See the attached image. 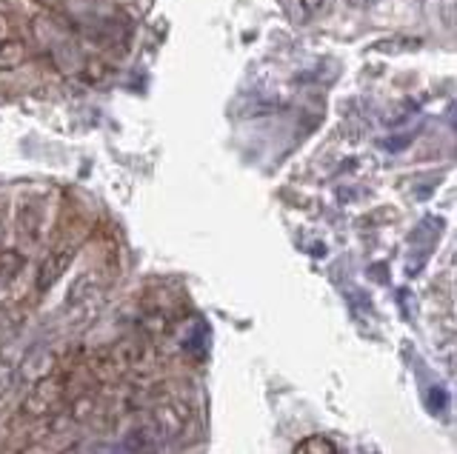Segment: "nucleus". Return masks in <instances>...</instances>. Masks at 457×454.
Masks as SVG:
<instances>
[{
  "mask_svg": "<svg viewBox=\"0 0 457 454\" xmlns=\"http://www.w3.org/2000/svg\"><path fill=\"white\" fill-rule=\"evenodd\" d=\"M9 37H14V26L6 12H0V40H9Z\"/></svg>",
  "mask_w": 457,
  "mask_h": 454,
  "instance_id": "obj_14",
  "label": "nucleus"
},
{
  "mask_svg": "<svg viewBox=\"0 0 457 454\" xmlns=\"http://www.w3.org/2000/svg\"><path fill=\"white\" fill-rule=\"evenodd\" d=\"M26 61H29V49H26L23 40H18V37L0 40V69H4V72L21 69Z\"/></svg>",
  "mask_w": 457,
  "mask_h": 454,
  "instance_id": "obj_8",
  "label": "nucleus"
},
{
  "mask_svg": "<svg viewBox=\"0 0 457 454\" xmlns=\"http://www.w3.org/2000/svg\"><path fill=\"white\" fill-rule=\"evenodd\" d=\"M54 363H57V358H54V351L52 349H37V351H32L26 358V363H23V380H37V377H43V375H49L52 368H54Z\"/></svg>",
  "mask_w": 457,
  "mask_h": 454,
  "instance_id": "obj_7",
  "label": "nucleus"
},
{
  "mask_svg": "<svg viewBox=\"0 0 457 454\" xmlns=\"http://www.w3.org/2000/svg\"><path fill=\"white\" fill-rule=\"evenodd\" d=\"M118 451H120L118 446H109L104 440H89V443H75L63 454H118Z\"/></svg>",
  "mask_w": 457,
  "mask_h": 454,
  "instance_id": "obj_13",
  "label": "nucleus"
},
{
  "mask_svg": "<svg viewBox=\"0 0 457 454\" xmlns=\"http://www.w3.org/2000/svg\"><path fill=\"white\" fill-rule=\"evenodd\" d=\"M104 294H106L104 280L92 272H86L71 283V289L66 294V311L78 323L92 320V315H97L100 303H104Z\"/></svg>",
  "mask_w": 457,
  "mask_h": 454,
  "instance_id": "obj_4",
  "label": "nucleus"
},
{
  "mask_svg": "<svg viewBox=\"0 0 457 454\" xmlns=\"http://www.w3.org/2000/svg\"><path fill=\"white\" fill-rule=\"evenodd\" d=\"M69 377L49 372L37 380H32V389L26 392V397L21 400V417L26 420H43L57 415L66 403H69Z\"/></svg>",
  "mask_w": 457,
  "mask_h": 454,
  "instance_id": "obj_3",
  "label": "nucleus"
},
{
  "mask_svg": "<svg viewBox=\"0 0 457 454\" xmlns=\"http://www.w3.org/2000/svg\"><path fill=\"white\" fill-rule=\"evenodd\" d=\"M292 454H340V449L323 434H309L292 449Z\"/></svg>",
  "mask_w": 457,
  "mask_h": 454,
  "instance_id": "obj_10",
  "label": "nucleus"
},
{
  "mask_svg": "<svg viewBox=\"0 0 457 454\" xmlns=\"http://www.w3.org/2000/svg\"><path fill=\"white\" fill-rule=\"evenodd\" d=\"M192 417H195V411L183 397L154 394L152 400L143 406V415L135 429L126 434L123 446L129 449V454H137V451H152L166 443H175V440H180L186 429H189Z\"/></svg>",
  "mask_w": 457,
  "mask_h": 454,
  "instance_id": "obj_1",
  "label": "nucleus"
},
{
  "mask_svg": "<svg viewBox=\"0 0 457 454\" xmlns=\"http://www.w3.org/2000/svg\"><path fill=\"white\" fill-rule=\"evenodd\" d=\"M92 375L104 383L146 377L157 368V349L146 334H129L92 358Z\"/></svg>",
  "mask_w": 457,
  "mask_h": 454,
  "instance_id": "obj_2",
  "label": "nucleus"
},
{
  "mask_svg": "<svg viewBox=\"0 0 457 454\" xmlns=\"http://www.w3.org/2000/svg\"><path fill=\"white\" fill-rule=\"evenodd\" d=\"M23 266H26V258L21 252H14V249L0 252V289H6V286H12L14 280H18V275L23 272Z\"/></svg>",
  "mask_w": 457,
  "mask_h": 454,
  "instance_id": "obj_9",
  "label": "nucleus"
},
{
  "mask_svg": "<svg viewBox=\"0 0 457 454\" xmlns=\"http://www.w3.org/2000/svg\"><path fill=\"white\" fill-rule=\"evenodd\" d=\"M346 4H349L352 9H366V6L371 4V0H346Z\"/></svg>",
  "mask_w": 457,
  "mask_h": 454,
  "instance_id": "obj_15",
  "label": "nucleus"
},
{
  "mask_svg": "<svg viewBox=\"0 0 457 454\" xmlns=\"http://www.w3.org/2000/svg\"><path fill=\"white\" fill-rule=\"evenodd\" d=\"M18 235L26 240V244L37 246L43 235H46V209L37 201H29L21 206L18 211Z\"/></svg>",
  "mask_w": 457,
  "mask_h": 454,
  "instance_id": "obj_6",
  "label": "nucleus"
},
{
  "mask_svg": "<svg viewBox=\"0 0 457 454\" xmlns=\"http://www.w3.org/2000/svg\"><path fill=\"white\" fill-rule=\"evenodd\" d=\"M14 386H18V368H14V363L0 358V403H4V397L12 394Z\"/></svg>",
  "mask_w": 457,
  "mask_h": 454,
  "instance_id": "obj_12",
  "label": "nucleus"
},
{
  "mask_svg": "<svg viewBox=\"0 0 457 454\" xmlns=\"http://www.w3.org/2000/svg\"><path fill=\"white\" fill-rule=\"evenodd\" d=\"M335 0H300V6H297V18L303 21V23H312V21H318L323 18L328 9H332Z\"/></svg>",
  "mask_w": 457,
  "mask_h": 454,
  "instance_id": "obj_11",
  "label": "nucleus"
},
{
  "mask_svg": "<svg viewBox=\"0 0 457 454\" xmlns=\"http://www.w3.org/2000/svg\"><path fill=\"white\" fill-rule=\"evenodd\" d=\"M71 260H75V246H57V249H52L46 258L40 260V266H37L35 289L37 292H49L54 283L69 272Z\"/></svg>",
  "mask_w": 457,
  "mask_h": 454,
  "instance_id": "obj_5",
  "label": "nucleus"
}]
</instances>
